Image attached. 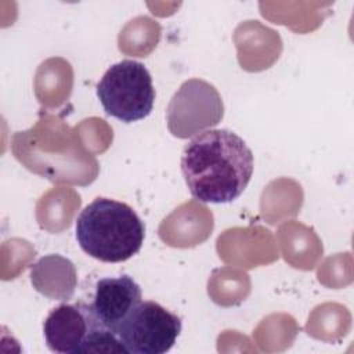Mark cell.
I'll return each instance as SVG.
<instances>
[{
	"label": "cell",
	"mask_w": 354,
	"mask_h": 354,
	"mask_svg": "<svg viewBox=\"0 0 354 354\" xmlns=\"http://www.w3.org/2000/svg\"><path fill=\"white\" fill-rule=\"evenodd\" d=\"M254 167L253 152L234 131L207 130L195 136L181 155L189 194L203 203H230L246 189Z\"/></svg>",
	"instance_id": "cell-1"
},
{
	"label": "cell",
	"mask_w": 354,
	"mask_h": 354,
	"mask_svg": "<svg viewBox=\"0 0 354 354\" xmlns=\"http://www.w3.org/2000/svg\"><path fill=\"white\" fill-rule=\"evenodd\" d=\"M145 225L127 203L95 198L77 216L76 239L82 250L104 263H122L137 254Z\"/></svg>",
	"instance_id": "cell-2"
},
{
	"label": "cell",
	"mask_w": 354,
	"mask_h": 354,
	"mask_svg": "<svg viewBox=\"0 0 354 354\" xmlns=\"http://www.w3.org/2000/svg\"><path fill=\"white\" fill-rule=\"evenodd\" d=\"M97 97L106 115L124 123L142 120L152 112L155 102L151 73L134 59L116 62L98 82Z\"/></svg>",
	"instance_id": "cell-3"
},
{
	"label": "cell",
	"mask_w": 354,
	"mask_h": 354,
	"mask_svg": "<svg viewBox=\"0 0 354 354\" xmlns=\"http://www.w3.org/2000/svg\"><path fill=\"white\" fill-rule=\"evenodd\" d=\"M181 318L156 301H140L115 333L127 354H165L180 336Z\"/></svg>",
	"instance_id": "cell-4"
},
{
	"label": "cell",
	"mask_w": 354,
	"mask_h": 354,
	"mask_svg": "<svg viewBox=\"0 0 354 354\" xmlns=\"http://www.w3.org/2000/svg\"><path fill=\"white\" fill-rule=\"evenodd\" d=\"M223 116L224 105L218 91L202 79L184 82L166 111L167 127L178 138H188L213 127L221 122Z\"/></svg>",
	"instance_id": "cell-5"
},
{
	"label": "cell",
	"mask_w": 354,
	"mask_h": 354,
	"mask_svg": "<svg viewBox=\"0 0 354 354\" xmlns=\"http://www.w3.org/2000/svg\"><path fill=\"white\" fill-rule=\"evenodd\" d=\"M105 325L88 303H64L53 308L43 324L47 347L59 354H84Z\"/></svg>",
	"instance_id": "cell-6"
},
{
	"label": "cell",
	"mask_w": 354,
	"mask_h": 354,
	"mask_svg": "<svg viewBox=\"0 0 354 354\" xmlns=\"http://www.w3.org/2000/svg\"><path fill=\"white\" fill-rule=\"evenodd\" d=\"M141 300L142 293L138 283L129 275H120L97 281L91 306L98 319L115 332Z\"/></svg>",
	"instance_id": "cell-7"
},
{
	"label": "cell",
	"mask_w": 354,
	"mask_h": 354,
	"mask_svg": "<svg viewBox=\"0 0 354 354\" xmlns=\"http://www.w3.org/2000/svg\"><path fill=\"white\" fill-rule=\"evenodd\" d=\"M30 282L39 293L50 299L68 300L77 285L76 268L69 259L48 254L32 266Z\"/></svg>",
	"instance_id": "cell-8"
}]
</instances>
